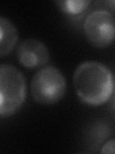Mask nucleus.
Returning a JSON list of instances; mask_svg holds the SVG:
<instances>
[{"mask_svg": "<svg viewBox=\"0 0 115 154\" xmlns=\"http://www.w3.org/2000/svg\"><path fill=\"white\" fill-rule=\"evenodd\" d=\"M114 146H115L114 140L111 139L104 144L100 152L102 154H113L114 153Z\"/></svg>", "mask_w": 115, "mask_h": 154, "instance_id": "nucleus-8", "label": "nucleus"}, {"mask_svg": "<svg viewBox=\"0 0 115 154\" xmlns=\"http://www.w3.org/2000/svg\"><path fill=\"white\" fill-rule=\"evenodd\" d=\"M73 84L79 98L88 105H102L113 94L112 72L97 61L81 63L74 72Z\"/></svg>", "mask_w": 115, "mask_h": 154, "instance_id": "nucleus-1", "label": "nucleus"}, {"mask_svg": "<svg viewBox=\"0 0 115 154\" xmlns=\"http://www.w3.org/2000/svg\"><path fill=\"white\" fill-rule=\"evenodd\" d=\"M66 80L60 69L52 66H43L33 76L31 94L40 104H54L63 98Z\"/></svg>", "mask_w": 115, "mask_h": 154, "instance_id": "nucleus-3", "label": "nucleus"}, {"mask_svg": "<svg viewBox=\"0 0 115 154\" xmlns=\"http://www.w3.org/2000/svg\"><path fill=\"white\" fill-rule=\"evenodd\" d=\"M91 2L89 0H60L56 1V5L61 12L69 16L81 14Z\"/></svg>", "mask_w": 115, "mask_h": 154, "instance_id": "nucleus-7", "label": "nucleus"}, {"mask_svg": "<svg viewBox=\"0 0 115 154\" xmlns=\"http://www.w3.org/2000/svg\"><path fill=\"white\" fill-rule=\"evenodd\" d=\"M17 60L26 69H37L45 66L50 59L47 46L37 38H27L18 45Z\"/></svg>", "mask_w": 115, "mask_h": 154, "instance_id": "nucleus-5", "label": "nucleus"}, {"mask_svg": "<svg viewBox=\"0 0 115 154\" xmlns=\"http://www.w3.org/2000/svg\"><path fill=\"white\" fill-rule=\"evenodd\" d=\"M27 95L25 76L16 66L0 64V117H11L21 108Z\"/></svg>", "mask_w": 115, "mask_h": 154, "instance_id": "nucleus-2", "label": "nucleus"}, {"mask_svg": "<svg viewBox=\"0 0 115 154\" xmlns=\"http://www.w3.org/2000/svg\"><path fill=\"white\" fill-rule=\"evenodd\" d=\"M18 33L16 25L10 19L0 17V57L10 54L16 47Z\"/></svg>", "mask_w": 115, "mask_h": 154, "instance_id": "nucleus-6", "label": "nucleus"}, {"mask_svg": "<svg viewBox=\"0 0 115 154\" xmlns=\"http://www.w3.org/2000/svg\"><path fill=\"white\" fill-rule=\"evenodd\" d=\"M86 38L95 47L105 48L114 41L115 20L108 10H95L86 16L84 23Z\"/></svg>", "mask_w": 115, "mask_h": 154, "instance_id": "nucleus-4", "label": "nucleus"}]
</instances>
